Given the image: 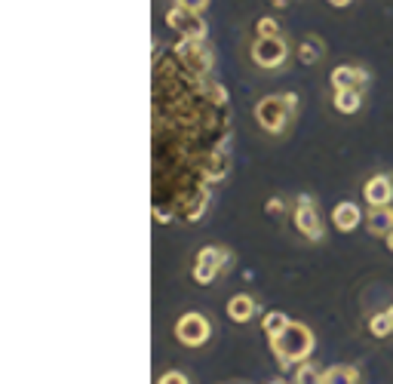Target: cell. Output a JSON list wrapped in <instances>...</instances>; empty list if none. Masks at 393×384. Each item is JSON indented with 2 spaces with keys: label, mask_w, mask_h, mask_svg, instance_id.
I'll return each mask as SVG.
<instances>
[{
  "label": "cell",
  "mask_w": 393,
  "mask_h": 384,
  "mask_svg": "<svg viewBox=\"0 0 393 384\" xmlns=\"http://www.w3.org/2000/svg\"><path fill=\"white\" fill-rule=\"evenodd\" d=\"M173 53L178 55L184 68L197 71V74H212L216 68V53L206 40H194V37H178L173 44Z\"/></svg>",
  "instance_id": "277c9868"
},
{
  "label": "cell",
  "mask_w": 393,
  "mask_h": 384,
  "mask_svg": "<svg viewBox=\"0 0 393 384\" xmlns=\"http://www.w3.org/2000/svg\"><path fill=\"white\" fill-rule=\"evenodd\" d=\"M326 44L317 37V34H307V37H302V44H298V59L304 62V65H317L320 59H323V49Z\"/></svg>",
  "instance_id": "2e32d148"
},
{
  "label": "cell",
  "mask_w": 393,
  "mask_h": 384,
  "mask_svg": "<svg viewBox=\"0 0 393 384\" xmlns=\"http://www.w3.org/2000/svg\"><path fill=\"white\" fill-rule=\"evenodd\" d=\"M166 25L173 28L178 37H194V40H206V34H209V28L203 22V12H194V10H184V6L173 3L166 10Z\"/></svg>",
  "instance_id": "52a82bcc"
},
{
  "label": "cell",
  "mask_w": 393,
  "mask_h": 384,
  "mask_svg": "<svg viewBox=\"0 0 393 384\" xmlns=\"http://www.w3.org/2000/svg\"><path fill=\"white\" fill-rule=\"evenodd\" d=\"M369 231L378 234V237H387V234L393 231V206H372L369 216Z\"/></svg>",
  "instance_id": "5bb4252c"
},
{
  "label": "cell",
  "mask_w": 393,
  "mask_h": 384,
  "mask_svg": "<svg viewBox=\"0 0 393 384\" xmlns=\"http://www.w3.org/2000/svg\"><path fill=\"white\" fill-rule=\"evenodd\" d=\"M212 335V326H209V320H206L200 311H188V314H182L178 317V323H175V338L182 341L184 347H200V344H206Z\"/></svg>",
  "instance_id": "9c48e42d"
},
{
  "label": "cell",
  "mask_w": 393,
  "mask_h": 384,
  "mask_svg": "<svg viewBox=\"0 0 393 384\" xmlns=\"http://www.w3.org/2000/svg\"><path fill=\"white\" fill-rule=\"evenodd\" d=\"M329 83H332V89H363L369 83V74L360 65H338L329 74Z\"/></svg>",
  "instance_id": "30bf717a"
},
{
  "label": "cell",
  "mask_w": 393,
  "mask_h": 384,
  "mask_svg": "<svg viewBox=\"0 0 393 384\" xmlns=\"http://www.w3.org/2000/svg\"><path fill=\"white\" fill-rule=\"evenodd\" d=\"M178 6H184V10H194V12H203L206 6H209V0H175Z\"/></svg>",
  "instance_id": "7402d4cb"
},
{
  "label": "cell",
  "mask_w": 393,
  "mask_h": 384,
  "mask_svg": "<svg viewBox=\"0 0 393 384\" xmlns=\"http://www.w3.org/2000/svg\"><path fill=\"white\" fill-rule=\"evenodd\" d=\"M387 317H390V320H393V304H390V308H387Z\"/></svg>",
  "instance_id": "83f0119b"
},
{
  "label": "cell",
  "mask_w": 393,
  "mask_h": 384,
  "mask_svg": "<svg viewBox=\"0 0 393 384\" xmlns=\"http://www.w3.org/2000/svg\"><path fill=\"white\" fill-rule=\"evenodd\" d=\"M363 222V209L356 203H338L332 209V225H335V231H341V234H350V231H356V225Z\"/></svg>",
  "instance_id": "7c38bea8"
},
{
  "label": "cell",
  "mask_w": 393,
  "mask_h": 384,
  "mask_svg": "<svg viewBox=\"0 0 393 384\" xmlns=\"http://www.w3.org/2000/svg\"><path fill=\"white\" fill-rule=\"evenodd\" d=\"M295 108H298V96L295 92H280V96H264L255 105V120L264 132L270 136H283L289 130V123L295 120Z\"/></svg>",
  "instance_id": "7a4b0ae2"
},
{
  "label": "cell",
  "mask_w": 393,
  "mask_h": 384,
  "mask_svg": "<svg viewBox=\"0 0 393 384\" xmlns=\"http://www.w3.org/2000/svg\"><path fill=\"white\" fill-rule=\"evenodd\" d=\"M255 37H280V22L274 16H261L255 22Z\"/></svg>",
  "instance_id": "ffe728a7"
},
{
  "label": "cell",
  "mask_w": 393,
  "mask_h": 384,
  "mask_svg": "<svg viewBox=\"0 0 393 384\" xmlns=\"http://www.w3.org/2000/svg\"><path fill=\"white\" fill-rule=\"evenodd\" d=\"M286 209V203L280 200V197H274V200H270L268 203V212H270V216H280V212Z\"/></svg>",
  "instance_id": "cb8c5ba5"
},
{
  "label": "cell",
  "mask_w": 393,
  "mask_h": 384,
  "mask_svg": "<svg viewBox=\"0 0 393 384\" xmlns=\"http://www.w3.org/2000/svg\"><path fill=\"white\" fill-rule=\"evenodd\" d=\"M369 332L375 338H387L390 332H393V320L387 317V311H384V314H375L369 320Z\"/></svg>",
  "instance_id": "d6986e66"
},
{
  "label": "cell",
  "mask_w": 393,
  "mask_h": 384,
  "mask_svg": "<svg viewBox=\"0 0 393 384\" xmlns=\"http://www.w3.org/2000/svg\"><path fill=\"white\" fill-rule=\"evenodd\" d=\"M289 59V44L283 37H255L252 40V62L264 71H277Z\"/></svg>",
  "instance_id": "ba28073f"
},
{
  "label": "cell",
  "mask_w": 393,
  "mask_h": 384,
  "mask_svg": "<svg viewBox=\"0 0 393 384\" xmlns=\"http://www.w3.org/2000/svg\"><path fill=\"white\" fill-rule=\"evenodd\" d=\"M234 265V252H227L225 246H203L194 261V283L209 286L212 280H218V274H225Z\"/></svg>",
  "instance_id": "5b68a950"
},
{
  "label": "cell",
  "mask_w": 393,
  "mask_h": 384,
  "mask_svg": "<svg viewBox=\"0 0 393 384\" xmlns=\"http://www.w3.org/2000/svg\"><path fill=\"white\" fill-rule=\"evenodd\" d=\"M332 105L338 114H356L363 108V89H335Z\"/></svg>",
  "instance_id": "9a60e30c"
},
{
  "label": "cell",
  "mask_w": 393,
  "mask_h": 384,
  "mask_svg": "<svg viewBox=\"0 0 393 384\" xmlns=\"http://www.w3.org/2000/svg\"><path fill=\"white\" fill-rule=\"evenodd\" d=\"M270 351H274L280 369H289L292 363H304L313 351V332L304 323H289L277 338H270Z\"/></svg>",
  "instance_id": "3957f363"
},
{
  "label": "cell",
  "mask_w": 393,
  "mask_h": 384,
  "mask_svg": "<svg viewBox=\"0 0 393 384\" xmlns=\"http://www.w3.org/2000/svg\"><path fill=\"white\" fill-rule=\"evenodd\" d=\"M350 3H353V0H329V6H335V10H347Z\"/></svg>",
  "instance_id": "d4e9b609"
},
{
  "label": "cell",
  "mask_w": 393,
  "mask_h": 384,
  "mask_svg": "<svg viewBox=\"0 0 393 384\" xmlns=\"http://www.w3.org/2000/svg\"><path fill=\"white\" fill-rule=\"evenodd\" d=\"M289 323H292V320L286 314H280V311H270V314H264V320H261V329H264V335H268V341H270V338L280 335Z\"/></svg>",
  "instance_id": "ac0fdd59"
},
{
  "label": "cell",
  "mask_w": 393,
  "mask_h": 384,
  "mask_svg": "<svg viewBox=\"0 0 393 384\" xmlns=\"http://www.w3.org/2000/svg\"><path fill=\"white\" fill-rule=\"evenodd\" d=\"M231 105L212 74L154 44V218L197 222L231 169Z\"/></svg>",
  "instance_id": "6da1fadb"
},
{
  "label": "cell",
  "mask_w": 393,
  "mask_h": 384,
  "mask_svg": "<svg viewBox=\"0 0 393 384\" xmlns=\"http://www.w3.org/2000/svg\"><path fill=\"white\" fill-rule=\"evenodd\" d=\"M255 311H259V304H255L252 295L237 293V295L227 298V317H231L234 323H249V320L255 317Z\"/></svg>",
  "instance_id": "4fadbf2b"
},
{
  "label": "cell",
  "mask_w": 393,
  "mask_h": 384,
  "mask_svg": "<svg viewBox=\"0 0 393 384\" xmlns=\"http://www.w3.org/2000/svg\"><path fill=\"white\" fill-rule=\"evenodd\" d=\"M363 197H366L369 206H390L393 203V179L390 175H372V179L363 184Z\"/></svg>",
  "instance_id": "8fae6325"
},
{
  "label": "cell",
  "mask_w": 393,
  "mask_h": 384,
  "mask_svg": "<svg viewBox=\"0 0 393 384\" xmlns=\"http://www.w3.org/2000/svg\"><path fill=\"white\" fill-rule=\"evenodd\" d=\"M292 222H295L298 234L311 243H320L326 237V227H323V218H320V209L317 203L311 200V194H298L295 197V209H292Z\"/></svg>",
  "instance_id": "8992f818"
},
{
  "label": "cell",
  "mask_w": 393,
  "mask_h": 384,
  "mask_svg": "<svg viewBox=\"0 0 393 384\" xmlns=\"http://www.w3.org/2000/svg\"><path fill=\"white\" fill-rule=\"evenodd\" d=\"M270 3H274L277 10H283V6H289V0H270Z\"/></svg>",
  "instance_id": "484cf974"
},
{
  "label": "cell",
  "mask_w": 393,
  "mask_h": 384,
  "mask_svg": "<svg viewBox=\"0 0 393 384\" xmlns=\"http://www.w3.org/2000/svg\"><path fill=\"white\" fill-rule=\"evenodd\" d=\"M384 240H387V249L393 252V231H390V234H387V237H384Z\"/></svg>",
  "instance_id": "4316f807"
},
{
  "label": "cell",
  "mask_w": 393,
  "mask_h": 384,
  "mask_svg": "<svg viewBox=\"0 0 393 384\" xmlns=\"http://www.w3.org/2000/svg\"><path fill=\"white\" fill-rule=\"evenodd\" d=\"M295 384H320V375L313 366H298V375H295Z\"/></svg>",
  "instance_id": "44dd1931"
},
{
  "label": "cell",
  "mask_w": 393,
  "mask_h": 384,
  "mask_svg": "<svg viewBox=\"0 0 393 384\" xmlns=\"http://www.w3.org/2000/svg\"><path fill=\"white\" fill-rule=\"evenodd\" d=\"M157 384H188V378H184L182 372H166V375H160Z\"/></svg>",
  "instance_id": "603a6c76"
},
{
  "label": "cell",
  "mask_w": 393,
  "mask_h": 384,
  "mask_svg": "<svg viewBox=\"0 0 393 384\" xmlns=\"http://www.w3.org/2000/svg\"><path fill=\"white\" fill-rule=\"evenodd\" d=\"M320 384H360V372L353 366H332L320 372Z\"/></svg>",
  "instance_id": "e0dca14e"
}]
</instances>
